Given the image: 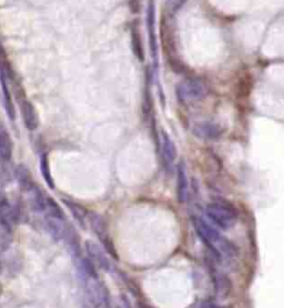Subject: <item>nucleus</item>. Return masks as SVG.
I'll return each mask as SVG.
<instances>
[{
	"label": "nucleus",
	"mask_w": 284,
	"mask_h": 308,
	"mask_svg": "<svg viewBox=\"0 0 284 308\" xmlns=\"http://www.w3.org/2000/svg\"><path fill=\"white\" fill-rule=\"evenodd\" d=\"M62 221L53 217H49L47 216L46 218V227L47 231L52 238H55L56 240L64 238V234H65V230L66 226L62 225Z\"/></svg>",
	"instance_id": "nucleus-13"
},
{
	"label": "nucleus",
	"mask_w": 284,
	"mask_h": 308,
	"mask_svg": "<svg viewBox=\"0 0 284 308\" xmlns=\"http://www.w3.org/2000/svg\"><path fill=\"white\" fill-rule=\"evenodd\" d=\"M214 284L217 294L221 295V296H229V294L231 292V283L228 277L222 274L217 275L216 272Z\"/></svg>",
	"instance_id": "nucleus-20"
},
{
	"label": "nucleus",
	"mask_w": 284,
	"mask_h": 308,
	"mask_svg": "<svg viewBox=\"0 0 284 308\" xmlns=\"http://www.w3.org/2000/svg\"><path fill=\"white\" fill-rule=\"evenodd\" d=\"M200 308H220V307H217L215 304H213V303H206V304H202Z\"/></svg>",
	"instance_id": "nucleus-24"
},
{
	"label": "nucleus",
	"mask_w": 284,
	"mask_h": 308,
	"mask_svg": "<svg viewBox=\"0 0 284 308\" xmlns=\"http://www.w3.org/2000/svg\"><path fill=\"white\" fill-rule=\"evenodd\" d=\"M188 176H186V169L184 162H180L177 168V196L178 200L181 204L186 201L188 198Z\"/></svg>",
	"instance_id": "nucleus-9"
},
{
	"label": "nucleus",
	"mask_w": 284,
	"mask_h": 308,
	"mask_svg": "<svg viewBox=\"0 0 284 308\" xmlns=\"http://www.w3.org/2000/svg\"><path fill=\"white\" fill-rule=\"evenodd\" d=\"M31 192V204L36 212H44L47 195L39 187L35 186Z\"/></svg>",
	"instance_id": "nucleus-16"
},
{
	"label": "nucleus",
	"mask_w": 284,
	"mask_h": 308,
	"mask_svg": "<svg viewBox=\"0 0 284 308\" xmlns=\"http://www.w3.org/2000/svg\"><path fill=\"white\" fill-rule=\"evenodd\" d=\"M81 279L83 284L81 308H101L105 294L98 277L81 275Z\"/></svg>",
	"instance_id": "nucleus-3"
},
{
	"label": "nucleus",
	"mask_w": 284,
	"mask_h": 308,
	"mask_svg": "<svg viewBox=\"0 0 284 308\" xmlns=\"http://www.w3.org/2000/svg\"><path fill=\"white\" fill-rule=\"evenodd\" d=\"M177 96L180 100H199L206 96V88L201 81L188 79L177 86Z\"/></svg>",
	"instance_id": "nucleus-4"
},
{
	"label": "nucleus",
	"mask_w": 284,
	"mask_h": 308,
	"mask_svg": "<svg viewBox=\"0 0 284 308\" xmlns=\"http://www.w3.org/2000/svg\"><path fill=\"white\" fill-rule=\"evenodd\" d=\"M12 156V139L8 131L0 127V160L9 161Z\"/></svg>",
	"instance_id": "nucleus-12"
},
{
	"label": "nucleus",
	"mask_w": 284,
	"mask_h": 308,
	"mask_svg": "<svg viewBox=\"0 0 284 308\" xmlns=\"http://www.w3.org/2000/svg\"><path fill=\"white\" fill-rule=\"evenodd\" d=\"M186 0H167V6L171 12L179 11L184 6Z\"/></svg>",
	"instance_id": "nucleus-22"
},
{
	"label": "nucleus",
	"mask_w": 284,
	"mask_h": 308,
	"mask_svg": "<svg viewBox=\"0 0 284 308\" xmlns=\"http://www.w3.org/2000/svg\"><path fill=\"white\" fill-rule=\"evenodd\" d=\"M15 176L19 188L22 192H30L36 186L30 170L25 165H18L15 169Z\"/></svg>",
	"instance_id": "nucleus-11"
},
{
	"label": "nucleus",
	"mask_w": 284,
	"mask_h": 308,
	"mask_svg": "<svg viewBox=\"0 0 284 308\" xmlns=\"http://www.w3.org/2000/svg\"><path fill=\"white\" fill-rule=\"evenodd\" d=\"M206 216L213 226L221 231H230L238 222L237 210L226 201L214 200L206 206Z\"/></svg>",
	"instance_id": "nucleus-2"
},
{
	"label": "nucleus",
	"mask_w": 284,
	"mask_h": 308,
	"mask_svg": "<svg viewBox=\"0 0 284 308\" xmlns=\"http://www.w3.org/2000/svg\"><path fill=\"white\" fill-rule=\"evenodd\" d=\"M44 213L47 214V216L60 219V221H64L65 218V215L64 212H62L60 205L49 195H47L46 198V209H44Z\"/></svg>",
	"instance_id": "nucleus-17"
},
{
	"label": "nucleus",
	"mask_w": 284,
	"mask_h": 308,
	"mask_svg": "<svg viewBox=\"0 0 284 308\" xmlns=\"http://www.w3.org/2000/svg\"><path fill=\"white\" fill-rule=\"evenodd\" d=\"M192 131H193V134L199 138L216 139L220 137L223 130H222V128L219 125L214 124V122L204 121V122H200V124L194 125Z\"/></svg>",
	"instance_id": "nucleus-6"
},
{
	"label": "nucleus",
	"mask_w": 284,
	"mask_h": 308,
	"mask_svg": "<svg viewBox=\"0 0 284 308\" xmlns=\"http://www.w3.org/2000/svg\"><path fill=\"white\" fill-rule=\"evenodd\" d=\"M0 271H1V261H0Z\"/></svg>",
	"instance_id": "nucleus-25"
},
{
	"label": "nucleus",
	"mask_w": 284,
	"mask_h": 308,
	"mask_svg": "<svg viewBox=\"0 0 284 308\" xmlns=\"http://www.w3.org/2000/svg\"><path fill=\"white\" fill-rule=\"evenodd\" d=\"M192 224L198 236L200 237L208 248L214 254L217 259L222 256L228 258H235L238 255V249L232 241L221 234L220 230L212 225L210 222L201 217H192Z\"/></svg>",
	"instance_id": "nucleus-1"
},
{
	"label": "nucleus",
	"mask_w": 284,
	"mask_h": 308,
	"mask_svg": "<svg viewBox=\"0 0 284 308\" xmlns=\"http://www.w3.org/2000/svg\"><path fill=\"white\" fill-rule=\"evenodd\" d=\"M84 247H86L88 258L95 264L96 267H99L100 270L108 272L112 270V264L108 257V253L101 246L92 240H86Z\"/></svg>",
	"instance_id": "nucleus-5"
},
{
	"label": "nucleus",
	"mask_w": 284,
	"mask_h": 308,
	"mask_svg": "<svg viewBox=\"0 0 284 308\" xmlns=\"http://www.w3.org/2000/svg\"><path fill=\"white\" fill-rule=\"evenodd\" d=\"M62 202H64L66 207L70 210V213L73 215V217L77 219L80 224H83V222L87 219L88 210L84 208L82 205H80L78 202L71 199H67V198H64Z\"/></svg>",
	"instance_id": "nucleus-14"
},
{
	"label": "nucleus",
	"mask_w": 284,
	"mask_h": 308,
	"mask_svg": "<svg viewBox=\"0 0 284 308\" xmlns=\"http://www.w3.org/2000/svg\"><path fill=\"white\" fill-rule=\"evenodd\" d=\"M162 140H161V151H162V157H163V162L166 168H171V166L175 162L177 158V147L175 143L172 142V139L170 138L166 131H162Z\"/></svg>",
	"instance_id": "nucleus-8"
},
{
	"label": "nucleus",
	"mask_w": 284,
	"mask_h": 308,
	"mask_svg": "<svg viewBox=\"0 0 284 308\" xmlns=\"http://www.w3.org/2000/svg\"><path fill=\"white\" fill-rule=\"evenodd\" d=\"M8 202L9 201L7 200L6 195H4L3 192L1 191V189H0V209H1L4 205H7Z\"/></svg>",
	"instance_id": "nucleus-23"
},
{
	"label": "nucleus",
	"mask_w": 284,
	"mask_h": 308,
	"mask_svg": "<svg viewBox=\"0 0 284 308\" xmlns=\"http://www.w3.org/2000/svg\"><path fill=\"white\" fill-rule=\"evenodd\" d=\"M0 296H1V288H0Z\"/></svg>",
	"instance_id": "nucleus-26"
},
{
	"label": "nucleus",
	"mask_w": 284,
	"mask_h": 308,
	"mask_svg": "<svg viewBox=\"0 0 284 308\" xmlns=\"http://www.w3.org/2000/svg\"><path fill=\"white\" fill-rule=\"evenodd\" d=\"M20 112L26 128L28 130L37 129L39 121L37 112H36L34 105L29 100L24 99L20 101Z\"/></svg>",
	"instance_id": "nucleus-7"
},
{
	"label": "nucleus",
	"mask_w": 284,
	"mask_h": 308,
	"mask_svg": "<svg viewBox=\"0 0 284 308\" xmlns=\"http://www.w3.org/2000/svg\"><path fill=\"white\" fill-rule=\"evenodd\" d=\"M0 76H2L7 80H11L13 78V72L10 66V61L8 59L6 50L0 43Z\"/></svg>",
	"instance_id": "nucleus-19"
},
{
	"label": "nucleus",
	"mask_w": 284,
	"mask_h": 308,
	"mask_svg": "<svg viewBox=\"0 0 284 308\" xmlns=\"http://www.w3.org/2000/svg\"><path fill=\"white\" fill-rule=\"evenodd\" d=\"M40 171H41L42 178L44 182L48 185V187L50 189H55V180L52 178L50 165H49V159L47 154H42L40 157Z\"/></svg>",
	"instance_id": "nucleus-18"
},
{
	"label": "nucleus",
	"mask_w": 284,
	"mask_h": 308,
	"mask_svg": "<svg viewBox=\"0 0 284 308\" xmlns=\"http://www.w3.org/2000/svg\"><path fill=\"white\" fill-rule=\"evenodd\" d=\"M131 42H132V49L133 51H135L136 56L140 60H143L144 55H143V48H142L141 39L139 36V33L135 32V30H132V33H131Z\"/></svg>",
	"instance_id": "nucleus-21"
},
{
	"label": "nucleus",
	"mask_w": 284,
	"mask_h": 308,
	"mask_svg": "<svg viewBox=\"0 0 284 308\" xmlns=\"http://www.w3.org/2000/svg\"><path fill=\"white\" fill-rule=\"evenodd\" d=\"M87 221L89 222V225H90L93 232L99 237L101 241L109 238L108 230H106V224L101 215L95 212H88Z\"/></svg>",
	"instance_id": "nucleus-10"
},
{
	"label": "nucleus",
	"mask_w": 284,
	"mask_h": 308,
	"mask_svg": "<svg viewBox=\"0 0 284 308\" xmlns=\"http://www.w3.org/2000/svg\"><path fill=\"white\" fill-rule=\"evenodd\" d=\"M0 82H1V87H2L3 101H4V108H6V113H7L8 117L10 118L11 120H13L16 118V111H15V107H13L10 92H9V88L7 85V79L2 76H0Z\"/></svg>",
	"instance_id": "nucleus-15"
}]
</instances>
